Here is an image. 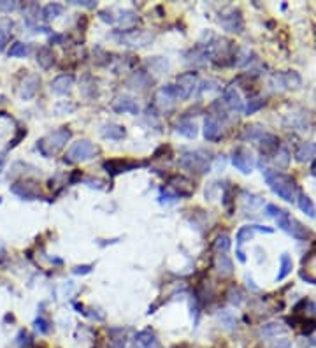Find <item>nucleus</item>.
I'll return each instance as SVG.
<instances>
[{"mask_svg":"<svg viewBox=\"0 0 316 348\" xmlns=\"http://www.w3.org/2000/svg\"><path fill=\"white\" fill-rule=\"evenodd\" d=\"M176 132L177 134L185 135V137H188V139H195L197 137V125L193 120H190V118H183V120L177 121L176 125Z\"/></svg>","mask_w":316,"mask_h":348,"instance_id":"bb28decb","label":"nucleus"},{"mask_svg":"<svg viewBox=\"0 0 316 348\" xmlns=\"http://www.w3.org/2000/svg\"><path fill=\"white\" fill-rule=\"evenodd\" d=\"M37 63L43 67V69H50L54 63L53 51H51L50 48H41V50L37 51Z\"/></svg>","mask_w":316,"mask_h":348,"instance_id":"c756f323","label":"nucleus"},{"mask_svg":"<svg viewBox=\"0 0 316 348\" xmlns=\"http://www.w3.org/2000/svg\"><path fill=\"white\" fill-rule=\"evenodd\" d=\"M262 174L265 183L270 186L278 197L285 199L286 202H295L299 195V188L295 185V181L292 179V176L285 173H279V171L269 169V167H262Z\"/></svg>","mask_w":316,"mask_h":348,"instance_id":"f257e3e1","label":"nucleus"},{"mask_svg":"<svg viewBox=\"0 0 316 348\" xmlns=\"http://www.w3.org/2000/svg\"><path fill=\"white\" fill-rule=\"evenodd\" d=\"M263 106H265V101H263V99H251V101L248 102L244 113H246V115H253V113H257L260 108H263Z\"/></svg>","mask_w":316,"mask_h":348,"instance_id":"e433bc0d","label":"nucleus"},{"mask_svg":"<svg viewBox=\"0 0 316 348\" xmlns=\"http://www.w3.org/2000/svg\"><path fill=\"white\" fill-rule=\"evenodd\" d=\"M220 25L227 32L239 34V32H243V28H244L243 14H241L239 9H230L228 12H223V14L220 16Z\"/></svg>","mask_w":316,"mask_h":348,"instance_id":"9d476101","label":"nucleus"},{"mask_svg":"<svg viewBox=\"0 0 316 348\" xmlns=\"http://www.w3.org/2000/svg\"><path fill=\"white\" fill-rule=\"evenodd\" d=\"M146 67L150 72L160 76V74H165L167 70H169V60L163 57H153L146 62Z\"/></svg>","mask_w":316,"mask_h":348,"instance_id":"cd10ccee","label":"nucleus"},{"mask_svg":"<svg viewBox=\"0 0 316 348\" xmlns=\"http://www.w3.org/2000/svg\"><path fill=\"white\" fill-rule=\"evenodd\" d=\"M279 324H267L262 327V334L263 336H276V334H279L283 331L281 327H278Z\"/></svg>","mask_w":316,"mask_h":348,"instance_id":"a19ab883","label":"nucleus"},{"mask_svg":"<svg viewBox=\"0 0 316 348\" xmlns=\"http://www.w3.org/2000/svg\"><path fill=\"white\" fill-rule=\"evenodd\" d=\"M99 153L97 146L88 139H79L76 143L70 144V148L67 150L65 155V162H86V160H92L95 155Z\"/></svg>","mask_w":316,"mask_h":348,"instance_id":"20e7f679","label":"nucleus"},{"mask_svg":"<svg viewBox=\"0 0 316 348\" xmlns=\"http://www.w3.org/2000/svg\"><path fill=\"white\" fill-rule=\"evenodd\" d=\"M74 86V76L70 74H60L51 81V92L56 95H67Z\"/></svg>","mask_w":316,"mask_h":348,"instance_id":"412c9836","label":"nucleus"},{"mask_svg":"<svg viewBox=\"0 0 316 348\" xmlns=\"http://www.w3.org/2000/svg\"><path fill=\"white\" fill-rule=\"evenodd\" d=\"M263 134H265V132H263V128H260L259 125H251V127L248 125V127H244V132L241 137H243L244 141H259Z\"/></svg>","mask_w":316,"mask_h":348,"instance_id":"473e14b6","label":"nucleus"},{"mask_svg":"<svg viewBox=\"0 0 316 348\" xmlns=\"http://www.w3.org/2000/svg\"><path fill=\"white\" fill-rule=\"evenodd\" d=\"M232 164L243 174H251L255 167V159L251 151L246 150V148H235L234 153H232Z\"/></svg>","mask_w":316,"mask_h":348,"instance_id":"1a4fd4ad","label":"nucleus"},{"mask_svg":"<svg viewBox=\"0 0 316 348\" xmlns=\"http://www.w3.org/2000/svg\"><path fill=\"white\" fill-rule=\"evenodd\" d=\"M259 144H260V151H262V155H265V157H272V155L279 150V139L274 134H269V132H265V134L260 137Z\"/></svg>","mask_w":316,"mask_h":348,"instance_id":"4be33fe9","label":"nucleus"},{"mask_svg":"<svg viewBox=\"0 0 316 348\" xmlns=\"http://www.w3.org/2000/svg\"><path fill=\"white\" fill-rule=\"evenodd\" d=\"M92 269H93L92 264H88V266H76L72 269V273L74 275H88V273H92Z\"/></svg>","mask_w":316,"mask_h":348,"instance_id":"a18cd8bd","label":"nucleus"},{"mask_svg":"<svg viewBox=\"0 0 316 348\" xmlns=\"http://www.w3.org/2000/svg\"><path fill=\"white\" fill-rule=\"evenodd\" d=\"M35 329H37L41 334H48L51 331V325L44 317H37V320H35Z\"/></svg>","mask_w":316,"mask_h":348,"instance_id":"ea45409f","label":"nucleus"},{"mask_svg":"<svg viewBox=\"0 0 316 348\" xmlns=\"http://www.w3.org/2000/svg\"><path fill=\"white\" fill-rule=\"evenodd\" d=\"M16 345H18L19 348H27L32 345V338L30 334L27 333V331H19L18 338H16Z\"/></svg>","mask_w":316,"mask_h":348,"instance_id":"4c0bfd02","label":"nucleus"},{"mask_svg":"<svg viewBox=\"0 0 316 348\" xmlns=\"http://www.w3.org/2000/svg\"><path fill=\"white\" fill-rule=\"evenodd\" d=\"M270 160H272L274 164L278 167H288V162H290V153L285 150V148H279L276 153L270 157Z\"/></svg>","mask_w":316,"mask_h":348,"instance_id":"f704fd0d","label":"nucleus"},{"mask_svg":"<svg viewBox=\"0 0 316 348\" xmlns=\"http://www.w3.org/2000/svg\"><path fill=\"white\" fill-rule=\"evenodd\" d=\"M11 192L16 193L18 197L27 199V201H35V199L41 197L39 193V186L35 181H21V183H14L11 185Z\"/></svg>","mask_w":316,"mask_h":348,"instance_id":"ddd939ff","label":"nucleus"},{"mask_svg":"<svg viewBox=\"0 0 316 348\" xmlns=\"http://www.w3.org/2000/svg\"><path fill=\"white\" fill-rule=\"evenodd\" d=\"M39 85H41V77L35 76V74H30V76L25 77L23 85H21V97H23L25 101L34 99L39 90Z\"/></svg>","mask_w":316,"mask_h":348,"instance_id":"5701e85b","label":"nucleus"},{"mask_svg":"<svg viewBox=\"0 0 316 348\" xmlns=\"http://www.w3.org/2000/svg\"><path fill=\"white\" fill-rule=\"evenodd\" d=\"M18 9V2H9V0H2L0 2V11L4 12H12Z\"/></svg>","mask_w":316,"mask_h":348,"instance_id":"c03bdc74","label":"nucleus"},{"mask_svg":"<svg viewBox=\"0 0 316 348\" xmlns=\"http://www.w3.org/2000/svg\"><path fill=\"white\" fill-rule=\"evenodd\" d=\"M301 278L304 280V282L316 285V248L309 251L308 255L302 259Z\"/></svg>","mask_w":316,"mask_h":348,"instance_id":"dca6fc26","label":"nucleus"},{"mask_svg":"<svg viewBox=\"0 0 316 348\" xmlns=\"http://www.w3.org/2000/svg\"><path fill=\"white\" fill-rule=\"evenodd\" d=\"M232 243H230V237L227 236V234H223V236H218L214 241V250L218 251V253H227L228 250H230Z\"/></svg>","mask_w":316,"mask_h":348,"instance_id":"c9c22d12","label":"nucleus"},{"mask_svg":"<svg viewBox=\"0 0 316 348\" xmlns=\"http://www.w3.org/2000/svg\"><path fill=\"white\" fill-rule=\"evenodd\" d=\"M292 269H293L292 257H290L288 253H283L281 259H279V271H278V275H276V282H283V280L292 273Z\"/></svg>","mask_w":316,"mask_h":348,"instance_id":"c85d7f7f","label":"nucleus"},{"mask_svg":"<svg viewBox=\"0 0 316 348\" xmlns=\"http://www.w3.org/2000/svg\"><path fill=\"white\" fill-rule=\"evenodd\" d=\"M223 102L235 113H241L244 109L243 104V97H241V92L237 90V86L232 83L227 88L223 90Z\"/></svg>","mask_w":316,"mask_h":348,"instance_id":"a211bd4d","label":"nucleus"},{"mask_svg":"<svg viewBox=\"0 0 316 348\" xmlns=\"http://www.w3.org/2000/svg\"><path fill=\"white\" fill-rule=\"evenodd\" d=\"M220 318H223V322H225V324H227V325H228V327H232V325H234V324H235V318H234V317H232V315H230V313H228L227 309H223V311H221Z\"/></svg>","mask_w":316,"mask_h":348,"instance_id":"49530a36","label":"nucleus"},{"mask_svg":"<svg viewBox=\"0 0 316 348\" xmlns=\"http://www.w3.org/2000/svg\"><path fill=\"white\" fill-rule=\"evenodd\" d=\"M228 301L234 302V304H241V302H243V294H241V290L232 289L230 292H228Z\"/></svg>","mask_w":316,"mask_h":348,"instance_id":"79ce46f5","label":"nucleus"},{"mask_svg":"<svg viewBox=\"0 0 316 348\" xmlns=\"http://www.w3.org/2000/svg\"><path fill=\"white\" fill-rule=\"evenodd\" d=\"M204 137L206 141H220L223 137V127H221L220 120L212 115H208L204 120Z\"/></svg>","mask_w":316,"mask_h":348,"instance_id":"2eb2a0df","label":"nucleus"},{"mask_svg":"<svg viewBox=\"0 0 316 348\" xmlns=\"http://www.w3.org/2000/svg\"><path fill=\"white\" fill-rule=\"evenodd\" d=\"M297 204H299V208H301V211L306 213V215H308L309 218H315V217H316L315 206H313V202H311V199H309V195H306V193L299 192V195H297Z\"/></svg>","mask_w":316,"mask_h":348,"instance_id":"7c9ffc66","label":"nucleus"},{"mask_svg":"<svg viewBox=\"0 0 316 348\" xmlns=\"http://www.w3.org/2000/svg\"><path fill=\"white\" fill-rule=\"evenodd\" d=\"M255 232H265V234H272L274 229L272 227H267V225H244L237 231L235 234V244H237V259L239 262H246V257H244V251H243V244L246 241H250L253 237Z\"/></svg>","mask_w":316,"mask_h":348,"instance_id":"423d86ee","label":"nucleus"},{"mask_svg":"<svg viewBox=\"0 0 316 348\" xmlns=\"http://www.w3.org/2000/svg\"><path fill=\"white\" fill-rule=\"evenodd\" d=\"M302 83L301 76L295 70H286V72H278L272 76V85H276V88H299Z\"/></svg>","mask_w":316,"mask_h":348,"instance_id":"f8f14e48","label":"nucleus"},{"mask_svg":"<svg viewBox=\"0 0 316 348\" xmlns=\"http://www.w3.org/2000/svg\"><path fill=\"white\" fill-rule=\"evenodd\" d=\"M167 185H169L167 186V190H170L177 199L190 197V195L193 193V190H195L193 183L190 181L188 178H185V176H172V178L167 181Z\"/></svg>","mask_w":316,"mask_h":348,"instance_id":"9b49d317","label":"nucleus"},{"mask_svg":"<svg viewBox=\"0 0 316 348\" xmlns=\"http://www.w3.org/2000/svg\"><path fill=\"white\" fill-rule=\"evenodd\" d=\"M177 201H179V199H177L170 190H167V188L160 190V202H162V204H172V202H177Z\"/></svg>","mask_w":316,"mask_h":348,"instance_id":"58836bf2","label":"nucleus"},{"mask_svg":"<svg viewBox=\"0 0 316 348\" xmlns=\"http://www.w3.org/2000/svg\"><path fill=\"white\" fill-rule=\"evenodd\" d=\"M112 109L116 113H130V115H139V104L135 99L128 95H120L112 101Z\"/></svg>","mask_w":316,"mask_h":348,"instance_id":"aec40b11","label":"nucleus"},{"mask_svg":"<svg viewBox=\"0 0 316 348\" xmlns=\"http://www.w3.org/2000/svg\"><path fill=\"white\" fill-rule=\"evenodd\" d=\"M102 135H104L105 139H111V141H121L127 135V130H125L123 125H118V123H104L102 125Z\"/></svg>","mask_w":316,"mask_h":348,"instance_id":"b1692460","label":"nucleus"},{"mask_svg":"<svg viewBox=\"0 0 316 348\" xmlns=\"http://www.w3.org/2000/svg\"><path fill=\"white\" fill-rule=\"evenodd\" d=\"M72 4L83 5V7H95V0H72Z\"/></svg>","mask_w":316,"mask_h":348,"instance_id":"de8ad7c7","label":"nucleus"},{"mask_svg":"<svg viewBox=\"0 0 316 348\" xmlns=\"http://www.w3.org/2000/svg\"><path fill=\"white\" fill-rule=\"evenodd\" d=\"M114 37L125 46H146L153 41V35L144 30H121L120 34H114Z\"/></svg>","mask_w":316,"mask_h":348,"instance_id":"6e6552de","label":"nucleus"},{"mask_svg":"<svg viewBox=\"0 0 316 348\" xmlns=\"http://www.w3.org/2000/svg\"><path fill=\"white\" fill-rule=\"evenodd\" d=\"M101 19L105 23L120 25V27H123V30H128L137 23V14L130 9H120V11L105 9V11H101Z\"/></svg>","mask_w":316,"mask_h":348,"instance_id":"39448f33","label":"nucleus"},{"mask_svg":"<svg viewBox=\"0 0 316 348\" xmlns=\"http://www.w3.org/2000/svg\"><path fill=\"white\" fill-rule=\"evenodd\" d=\"M315 174H316V167H315Z\"/></svg>","mask_w":316,"mask_h":348,"instance_id":"3c124183","label":"nucleus"},{"mask_svg":"<svg viewBox=\"0 0 316 348\" xmlns=\"http://www.w3.org/2000/svg\"><path fill=\"white\" fill-rule=\"evenodd\" d=\"M214 269L221 278H227V276H230L234 273V264L225 253H218L214 260Z\"/></svg>","mask_w":316,"mask_h":348,"instance_id":"a878e982","label":"nucleus"},{"mask_svg":"<svg viewBox=\"0 0 316 348\" xmlns=\"http://www.w3.org/2000/svg\"><path fill=\"white\" fill-rule=\"evenodd\" d=\"M143 166V162H130V160H107V162H104V169L111 176H118L121 173H128V171H134Z\"/></svg>","mask_w":316,"mask_h":348,"instance_id":"f3484780","label":"nucleus"},{"mask_svg":"<svg viewBox=\"0 0 316 348\" xmlns=\"http://www.w3.org/2000/svg\"><path fill=\"white\" fill-rule=\"evenodd\" d=\"M153 85V77L146 72V70H137L134 72L130 77L127 79V86L132 90H139V92H144L150 86Z\"/></svg>","mask_w":316,"mask_h":348,"instance_id":"6ab92c4d","label":"nucleus"},{"mask_svg":"<svg viewBox=\"0 0 316 348\" xmlns=\"http://www.w3.org/2000/svg\"><path fill=\"white\" fill-rule=\"evenodd\" d=\"M30 53V46L25 43H14L11 48H9V57H18V58H25Z\"/></svg>","mask_w":316,"mask_h":348,"instance_id":"72a5a7b5","label":"nucleus"},{"mask_svg":"<svg viewBox=\"0 0 316 348\" xmlns=\"http://www.w3.org/2000/svg\"><path fill=\"white\" fill-rule=\"evenodd\" d=\"M0 34H2V30H0Z\"/></svg>","mask_w":316,"mask_h":348,"instance_id":"864d4df0","label":"nucleus"},{"mask_svg":"<svg viewBox=\"0 0 316 348\" xmlns=\"http://www.w3.org/2000/svg\"><path fill=\"white\" fill-rule=\"evenodd\" d=\"M212 157L206 150H188L179 155V166L195 174H206L211 169Z\"/></svg>","mask_w":316,"mask_h":348,"instance_id":"7ed1b4c3","label":"nucleus"},{"mask_svg":"<svg viewBox=\"0 0 316 348\" xmlns=\"http://www.w3.org/2000/svg\"><path fill=\"white\" fill-rule=\"evenodd\" d=\"M5 167V155L0 153V174H2V171H4Z\"/></svg>","mask_w":316,"mask_h":348,"instance_id":"09e8293b","label":"nucleus"},{"mask_svg":"<svg viewBox=\"0 0 316 348\" xmlns=\"http://www.w3.org/2000/svg\"><path fill=\"white\" fill-rule=\"evenodd\" d=\"M176 99H177V95H176V88H174V85H165L158 90L157 95H155V106H158L162 111H167V109L172 108Z\"/></svg>","mask_w":316,"mask_h":348,"instance_id":"4468645a","label":"nucleus"},{"mask_svg":"<svg viewBox=\"0 0 316 348\" xmlns=\"http://www.w3.org/2000/svg\"><path fill=\"white\" fill-rule=\"evenodd\" d=\"M0 202H2V197H0Z\"/></svg>","mask_w":316,"mask_h":348,"instance_id":"603ef678","label":"nucleus"},{"mask_svg":"<svg viewBox=\"0 0 316 348\" xmlns=\"http://www.w3.org/2000/svg\"><path fill=\"white\" fill-rule=\"evenodd\" d=\"M218 85H220V83H218V81H214V79H208V81H204V83H202V86H201V93H206V92H212V90H216V88H218Z\"/></svg>","mask_w":316,"mask_h":348,"instance_id":"37998d69","label":"nucleus"},{"mask_svg":"<svg viewBox=\"0 0 316 348\" xmlns=\"http://www.w3.org/2000/svg\"><path fill=\"white\" fill-rule=\"evenodd\" d=\"M62 35H53V37H51V43H60V41H62Z\"/></svg>","mask_w":316,"mask_h":348,"instance_id":"8fccbe9b","label":"nucleus"},{"mask_svg":"<svg viewBox=\"0 0 316 348\" xmlns=\"http://www.w3.org/2000/svg\"><path fill=\"white\" fill-rule=\"evenodd\" d=\"M295 159L299 162H311L313 159H316V144L315 143H301L295 148Z\"/></svg>","mask_w":316,"mask_h":348,"instance_id":"393cba45","label":"nucleus"},{"mask_svg":"<svg viewBox=\"0 0 316 348\" xmlns=\"http://www.w3.org/2000/svg\"><path fill=\"white\" fill-rule=\"evenodd\" d=\"M197 86H199V76H197V72L190 70V72L179 74V76L176 77V85H174L177 99H181V101L190 99L192 93L195 92Z\"/></svg>","mask_w":316,"mask_h":348,"instance_id":"0eeeda50","label":"nucleus"},{"mask_svg":"<svg viewBox=\"0 0 316 348\" xmlns=\"http://www.w3.org/2000/svg\"><path fill=\"white\" fill-rule=\"evenodd\" d=\"M70 135H72V132L67 127H60L51 132V134L44 135V137H41V139L37 141L39 153L43 155V157H46V159L54 157V155L67 144V141L70 139Z\"/></svg>","mask_w":316,"mask_h":348,"instance_id":"f03ea898","label":"nucleus"},{"mask_svg":"<svg viewBox=\"0 0 316 348\" xmlns=\"http://www.w3.org/2000/svg\"><path fill=\"white\" fill-rule=\"evenodd\" d=\"M63 12V5L62 4H56V2H53V4H48L44 5L43 9V18L46 19V21H50V19H54L58 18V16Z\"/></svg>","mask_w":316,"mask_h":348,"instance_id":"2f4dec72","label":"nucleus"}]
</instances>
